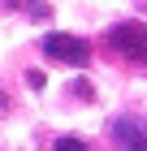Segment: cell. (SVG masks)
I'll list each match as a JSON object with an SVG mask.
<instances>
[{
    "label": "cell",
    "instance_id": "3957f363",
    "mask_svg": "<svg viewBox=\"0 0 147 151\" xmlns=\"http://www.w3.org/2000/svg\"><path fill=\"white\" fill-rule=\"evenodd\" d=\"M113 142L121 151H147V134H143V121H134V116H121V121H113Z\"/></svg>",
    "mask_w": 147,
    "mask_h": 151
},
{
    "label": "cell",
    "instance_id": "277c9868",
    "mask_svg": "<svg viewBox=\"0 0 147 151\" xmlns=\"http://www.w3.org/2000/svg\"><path fill=\"white\" fill-rule=\"evenodd\" d=\"M9 4H13V9H26L30 17H48V4H43V0H9Z\"/></svg>",
    "mask_w": 147,
    "mask_h": 151
},
{
    "label": "cell",
    "instance_id": "7a4b0ae2",
    "mask_svg": "<svg viewBox=\"0 0 147 151\" xmlns=\"http://www.w3.org/2000/svg\"><path fill=\"white\" fill-rule=\"evenodd\" d=\"M43 52L52 60H65V65H87L91 60V43L87 39H78V35H43Z\"/></svg>",
    "mask_w": 147,
    "mask_h": 151
},
{
    "label": "cell",
    "instance_id": "5b68a950",
    "mask_svg": "<svg viewBox=\"0 0 147 151\" xmlns=\"http://www.w3.org/2000/svg\"><path fill=\"white\" fill-rule=\"evenodd\" d=\"M56 151H91L82 138H74V134H65V138H56Z\"/></svg>",
    "mask_w": 147,
    "mask_h": 151
},
{
    "label": "cell",
    "instance_id": "6da1fadb",
    "mask_svg": "<svg viewBox=\"0 0 147 151\" xmlns=\"http://www.w3.org/2000/svg\"><path fill=\"white\" fill-rule=\"evenodd\" d=\"M108 43H113V52H121L125 60L143 65V60H147V26L138 22V17H130V22H117L113 30H108Z\"/></svg>",
    "mask_w": 147,
    "mask_h": 151
},
{
    "label": "cell",
    "instance_id": "8992f818",
    "mask_svg": "<svg viewBox=\"0 0 147 151\" xmlns=\"http://www.w3.org/2000/svg\"><path fill=\"white\" fill-rule=\"evenodd\" d=\"M26 82H30L35 91H43V73H39V69H30V73H26Z\"/></svg>",
    "mask_w": 147,
    "mask_h": 151
}]
</instances>
